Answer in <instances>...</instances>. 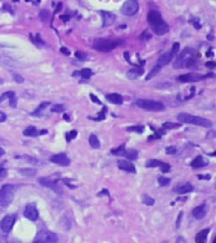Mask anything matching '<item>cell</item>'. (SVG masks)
Returning <instances> with one entry per match:
<instances>
[{"mask_svg": "<svg viewBox=\"0 0 216 243\" xmlns=\"http://www.w3.org/2000/svg\"><path fill=\"white\" fill-rule=\"evenodd\" d=\"M147 20L148 23L150 25V28L153 29V32L158 36H163L166 34L167 32L169 30V25L164 22L162 15L159 12H157V10H149L148 13V17H147Z\"/></svg>", "mask_w": 216, "mask_h": 243, "instance_id": "1", "label": "cell"}, {"mask_svg": "<svg viewBox=\"0 0 216 243\" xmlns=\"http://www.w3.org/2000/svg\"><path fill=\"white\" fill-rule=\"evenodd\" d=\"M197 66L196 61V51L193 48H184L182 53L180 55L178 60L174 62V67L181 69V67H187V69H193Z\"/></svg>", "mask_w": 216, "mask_h": 243, "instance_id": "2", "label": "cell"}, {"mask_svg": "<svg viewBox=\"0 0 216 243\" xmlns=\"http://www.w3.org/2000/svg\"><path fill=\"white\" fill-rule=\"evenodd\" d=\"M177 119L181 123L199 125V127H203V128H211V127H212V122L211 120L201 118V117H196V115H192V114H187V113H180L177 115Z\"/></svg>", "mask_w": 216, "mask_h": 243, "instance_id": "3", "label": "cell"}, {"mask_svg": "<svg viewBox=\"0 0 216 243\" xmlns=\"http://www.w3.org/2000/svg\"><path fill=\"white\" fill-rule=\"evenodd\" d=\"M118 46H120V41H114V39H95L92 47L99 52H110L114 48H116Z\"/></svg>", "mask_w": 216, "mask_h": 243, "instance_id": "4", "label": "cell"}, {"mask_svg": "<svg viewBox=\"0 0 216 243\" xmlns=\"http://www.w3.org/2000/svg\"><path fill=\"white\" fill-rule=\"evenodd\" d=\"M14 191L15 189L13 185H4L0 187V206L6 208L12 204L14 199Z\"/></svg>", "mask_w": 216, "mask_h": 243, "instance_id": "5", "label": "cell"}, {"mask_svg": "<svg viewBox=\"0 0 216 243\" xmlns=\"http://www.w3.org/2000/svg\"><path fill=\"white\" fill-rule=\"evenodd\" d=\"M135 104L140 109L148 110V112H161L164 109L163 103L156 101V100H149V99H138L135 101Z\"/></svg>", "mask_w": 216, "mask_h": 243, "instance_id": "6", "label": "cell"}, {"mask_svg": "<svg viewBox=\"0 0 216 243\" xmlns=\"http://www.w3.org/2000/svg\"><path fill=\"white\" fill-rule=\"evenodd\" d=\"M58 241V237L56 233H52L49 230H42L37 234L34 238V242L37 243H55Z\"/></svg>", "mask_w": 216, "mask_h": 243, "instance_id": "7", "label": "cell"}, {"mask_svg": "<svg viewBox=\"0 0 216 243\" xmlns=\"http://www.w3.org/2000/svg\"><path fill=\"white\" fill-rule=\"evenodd\" d=\"M138 10H139V4L135 2V0H128V2H125L121 6V13L124 15H128V17L137 14Z\"/></svg>", "mask_w": 216, "mask_h": 243, "instance_id": "8", "label": "cell"}, {"mask_svg": "<svg viewBox=\"0 0 216 243\" xmlns=\"http://www.w3.org/2000/svg\"><path fill=\"white\" fill-rule=\"evenodd\" d=\"M207 76H212V73H210V75H200V73H196V72H190V73H186V75H180L178 80L181 82H196V81H201L203 79H206Z\"/></svg>", "mask_w": 216, "mask_h": 243, "instance_id": "9", "label": "cell"}, {"mask_svg": "<svg viewBox=\"0 0 216 243\" xmlns=\"http://www.w3.org/2000/svg\"><path fill=\"white\" fill-rule=\"evenodd\" d=\"M15 223V217L14 215H5L2 221H0V229H2L4 233H9L10 230L13 229Z\"/></svg>", "mask_w": 216, "mask_h": 243, "instance_id": "10", "label": "cell"}, {"mask_svg": "<svg viewBox=\"0 0 216 243\" xmlns=\"http://www.w3.org/2000/svg\"><path fill=\"white\" fill-rule=\"evenodd\" d=\"M23 215H24L27 219H29V220L36 221V220L38 219V217H39V213H38V209H37V206H36L34 204H28V205L24 208Z\"/></svg>", "mask_w": 216, "mask_h": 243, "instance_id": "11", "label": "cell"}, {"mask_svg": "<svg viewBox=\"0 0 216 243\" xmlns=\"http://www.w3.org/2000/svg\"><path fill=\"white\" fill-rule=\"evenodd\" d=\"M49 161L58 165V166H63V167L65 166H70V163H71V160L67 157L66 153H57V155L51 156Z\"/></svg>", "mask_w": 216, "mask_h": 243, "instance_id": "12", "label": "cell"}, {"mask_svg": "<svg viewBox=\"0 0 216 243\" xmlns=\"http://www.w3.org/2000/svg\"><path fill=\"white\" fill-rule=\"evenodd\" d=\"M100 14L102 17V25H104V27L111 25L112 23L115 22V19H116V15L114 13H111V12H105V10H101Z\"/></svg>", "mask_w": 216, "mask_h": 243, "instance_id": "13", "label": "cell"}, {"mask_svg": "<svg viewBox=\"0 0 216 243\" xmlns=\"http://www.w3.org/2000/svg\"><path fill=\"white\" fill-rule=\"evenodd\" d=\"M39 184L42 185V186H46V187H48V189H51V190H53V191H56L57 194H62V190H61L59 187H58V185L55 182V181H51L49 178H39Z\"/></svg>", "mask_w": 216, "mask_h": 243, "instance_id": "14", "label": "cell"}, {"mask_svg": "<svg viewBox=\"0 0 216 243\" xmlns=\"http://www.w3.org/2000/svg\"><path fill=\"white\" fill-rule=\"evenodd\" d=\"M47 129H40L38 131L36 127H28V128L24 129L23 134L27 135V137H38V135H43V134H47Z\"/></svg>", "mask_w": 216, "mask_h": 243, "instance_id": "15", "label": "cell"}, {"mask_svg": "<svg viewBox=\"0 0 216 243\" xmlns=\"http://www.w3.org/2000/svg\"><path fill=\"white\" fill-rule=\"evenodd\" d=\"M206 213H207L206 204H201V205L196 206L192 210V215L196 219H203L205 217H206Z\"/></svg>", "mask_w": 216, "mask_h": 243, "instance_id": "16", "label": "cell"}, {"mask_svg": "<svg viewBox=\"0 0 216 243\" xmlns=\"http://www.w3.org/2000/svg\"><path fill=\"white\" fill-rule=\"evenodd\" d=\"M118 167L120 170L125 171V172H130V174H135V166L129 161H118Z\"/></svg>", "mask_w": 216, "mask_h": 243, "instance_id": "17", "label": "cell"}, {"mask_svg": "<svg viewBox=\"0 0 216 243\" xmlns=\"http://www.w3.org/2000/svg\"><path fill=\"white\" fill-rule=\"evenodd\" d=\"M143 73H144V69H143L142 66H135V67H133L131 70L128 71L127 76H128V79H130V80H135V79H138L139 76H142Z\"/></svg>", "mask_w": 216, "mask_h": 243, "instance_id": "18", "label": "cell"}, {"mask_svg": "<svg viewBox=\"0 0 216 243\" xmlns=\"http://www.w3.org/2000/svg\"><path fill=\"white\" fill-rule=\"evenodd\" d=\"M173 55H172V52H166V53H163V55H161V57L158 58V62H157V65L158 66H161V67H163V66H166V65H168V63L173 60Z\"/></svg>", "mask_w": 216, "mask_h": 243, "instance_id": "19", "label": "cell"}, {"mask_svg": "<svg viewBox=\"0 0 216 243\" xmlns=\"http://www.w3.org/2000/svg\"><path fill=\"white\" fill-rule=\"evenodd\" d=\"M192 190H193V186H192L190 182H183V184L178 185L177 187H174V191H176L177 194H181V195L187 194V193H191Z\"/></svg>", "mask_w": 216, "mask_h": 243, "instance_id": "20", "label": "cell"}, {"mask_svg": "<svg viewBox=\"0 0 216 243\" xmlns=\"http://www.w3.org/2000/svg\"><path fill=\"white\" fill-rule=\"evenodd\" d=\"M0 99L4 100V99H10V107L15 108L17 107V99H15V92L14 91H6L5 94H3Z\"/></svg>", "mask_w": 216, "mask_h": 243, "instance_id": "21", "label": "cell"}, {"mask_svg": "<svg viewBox=\"0 0 216 243\" xmlns=\"http://www.w3.org/2000/svg\"><path fill=\"white\" fill-rule=\"evenodd\" d=\"M106 100L110 101L111 104H116V105H121L123 104V96L119 94H108L106 95Z\"/></svg>", "mask_w": 216, "mask_h": 243, "instance_id": "22", "label": "cell"}, {"mask_svg": "<svg viewBox=\"0 0 216 243\" xmlns=\"http://www.w3.org/2000/svg\"><path fill=\"white\" fill-rule=\"evenodd\" d=\"M209 162L206 161V160H203V157L202 156H199V157H196L195 160L191 162V166L193 167V168H199V167H203V166H206Z\"/></svg>", "mask_w": 216, "mask_h": 243, "instance_id": "23", "label": "cell"}, {"mask_svg": "<svg viewBox=\"0 0 216 243\" xmlns=\"http://www.w3.org/2000/svg\"><path fill=\"white\" fill-rule=\"evenodd\" d=\"M77 75H80L82 79H90L92 76V71L90 69H84V70H81V71L74 73V76H77Z\"/></svg>", "mask_w": 216, "mask_h": 243, "instance_id": "24", "label": "cell"}, {"mask_svg": "<svg viewBox=\"0 0 216 243\" xmlns=\"http://www.w3.org/2000/svg\"><path fill=\"white\" fill-rule=\"evenodd\" d=\"M123 156H124L127 160H129V161L137 160V158H138V151H135V150H129V151H125Z\"/></svg>", "mask_w": 216, "mask_h": 243, "instance_id": "25", "label": "cell"}, {"mask_svg": "<svg viewBox=\"0 0 216 243\" xmlns=\"http://www.w3.org/2000/svg\"><path fill=\"white\" fill-rule=\"evenodd\" d=\"M209 233H210V228L201 230L200 233L196 236V242H205L206 238H207V236H209Z\"/></svg>", "mask_w": 216, "mask_h": 243, "instance_id": "26", "label": "cell"}, {"mask_svg": "<svg viewBox=\"0 0 216 243\" xmlns=\"http://www.w3.org/2000/svg\"><path fill=\"white\" fill-rule=\"evenodd\" d=\"M161 69H162L161 66L156 65V66H154V67L152 69V71H150V72L148 73V75L146 76V80H147V81H149V80H150V79H153L154 76H157L158 73H159V71H161Z\"/></svg>", "mask_w": 216, "mask_h": 243, "instance_id": "27", "label": "cell"}, {"mask_svg": "<svg viewBox=\"0 0 216 243\" xmlns=\"http://www.w3.org/2000/svg\"><path fill=\"white\" fill-rule=\"evenodd\" d=\"M19 174L22 176L32 177V176L36 175V170H33V168H19Z\"/></svg>", "mask_w": 216, "mask_h": 243, "instance_id": "28", "label": "cell"}, {"mask_svg": "<svg viewBox=\"0 0 216 243\" xmlns=\"http://www.w3.org/2000/svg\"><path fill=\"white\" fill-rule=\"evenodd\" d=\"M89 142H90V146L92 148H99L100 147V142H99V138L95 135V134H91L90 138H89Z\"/></svg>", "mask_w": 216, "mask_h": 243, "instance_id": "29", "label": "cell"}, {"mask_svg": "<svg viewBox=\"0 0 216 243\" xmlns=\"http://www.w3.org/2000/svg\"><path fill=\"white\" fill-rule=\"evenodd\" d=\"M17 158H19V160L28 161L29 163H32V165H38V163H39L37 158H34V157H29V156H18Z\"/></svg>", "mask_w": 216, "mask_h": 243, "instance_id": "30", "label": "cell"}, {"mask_svg": "<svg viewBox=\"0 0 216 243\" xmlns=\"http://www.w3.org/2000/svg\"><path fill=\"white\" fill-rule=\"evenodd\" d=\"M180 127H181V123H169V122H167V123L163 124L164 129H177V128H180Z\"/></svg>", "mask_w": 216, "mask_h": 243, "instance_id": "31", "label": "cell"}, {"mask_svg": "<svg viewBox=\"0 0 216 243\" xmlns=\"http://www.w3.org/2000/svg\"><path fill=\"white\" fill-rule=\"evenodd\" d=\"M47 107H49V103H48V101H46V103H42V104H40L39 107H38V108L34 110V113H33L32 115H39L40 113H42V110H44Z\"/></svg>", "mask_w": 216, "mask_h": 243, "instance_id": "32", "label": "cell"}, {"mask_svg": "<svg viewBox=\"0 0 216 243\" xmlns=\"http://www.w3.org/2000/svg\"><path fill=\"white\" fill-rule=\"evenodd\" d=\"M124 152H125V147L124 146H120V147H118V148H112L111 150V153L114 156H123Z\"/></svg>", "mask_w": 216, "mask_h": 243, "instance_id": "33", "label": "cell"}, {"mask_svg": "<svg viewBox=\"0 0 216 243\" xmlns=\"http://www.w3.org/2000/svg\"><path fill=\"white\" fill-rule=\"evenodd\" d=\"M51 112L52 113H63L65 112V107L61 104H55L52 108H51Z\"/></svg>", "mask_w": 216, "mask_h": 243, "instance_id": "34", "label": "cell"}, {"mask_svg": "<svg viewBox=\"0 0 216 243\" xmlns=\"http://www.w3.org/2000/svg\"><path fill=\"white\" fill-rule=\"evenodd\" d=\"M128 132H137V133H142L144 131V127L143 125H135V127H128L127 128Z\"/></svg>", "mask_w": 216, "mask_h": 243, "instance_id": "35", "label": "cell"}, {"mask_svg": "<svg viewBox=\"0 0 216 243\" xmlns=\"http://www.w3.org/2000/svg\"><path fill=\"white\" fill-rule=\"evenodd\" d=\"M158 182H159V185L161 186H168L169 185V182H171V180L168 177H163V176H161V177H158Z\"/></svg>", "mask_w": 216, "mask_h": 243, "instance_id": "36", "label": "cell"}, {"mask_svg": "<svg viewBox=\"0 0 216 243\" xmlns=\"http://www.w3.org/2000/svg\"><path fill=\"white\" fill-rule=\"evenodd\" d=\"M161 163H162V162H161V161H158V160H149V161L147 162V165H146V166H147V167H149V168H150V167H159V166H161Z\"/></svg>", "mask_w": 216, "mask_h": 243, "instance_id": "37", "label": "cell"}, {"mask_svg": "<svg viewBox=\"0 0 216 243\" xmlns=\"http://www.w3.org/2000/svg\"><path fill=\"white\" fill-rule=\"evenodd\" d=\"M105 115H106V108H105V107H102V110H101V113H100L99 117H96V118H91V119H94L95 122H100V120H102V119H105Z\"/></svg>", "mask_w": 216, "mask_h": 243, "instance_id": "38", "label": "cell"}, {"mask_svg": "<svg viewBox=\"0 0 216 243\" xmlns=\"http://www.w3.org/2000/svg\"><path fill=\"white\" fill-rule=\"evenodd\" d=\"M143 202H144V204H147V205H153L154 203V199L153 198H150L149 195H143Z\"/></svg>", "mask_w": 216, "mask_h": 243, "instance_id": "39", "label": "cell"}, {"mask_svg": "<svg viewBox=\"0 0 216 243\" xmlns=\"http://www.w3.org/2000/svg\"><path fill=\"white\" fill-rule=\"evenodd\" d=\"M75 57H76V58H78L80 61H85L87 56H86V53H84V52H81V51H76V52H75Z\"/></svg>", "mask_w": 216, "mask_h": 243, "instance_id": "40", "label": "cell"}, {"mask_svg": "<svg viewBox=\"0 0 216 243\" xmlns=\"http://www.w3.org/2000/svg\"><path fill=\"white\" fill-rule=\"evenodd\" d=\"M76 135H77V132H76V131H71L70 133H67V134H66V139H67V142H71L74 138H76Z\"/></svg>", "mask_w": 216, "mask_h": 243, "instance_id": "41", "label": "cell"}, {"mask_svg": "<svg viewBox=\"0 0 216 243\" xmlns=\"http://www.w3.org/2000/svg\"><path fill=\"white\" fill-rule=\"evenodd\" d=\"M178 53H180V43H173V46H172V55L176 56Z\"/></svg>", "mask_w": 216, "mask_h": 243, "instance_id": "42", "label": "cell"}, {"mask_svg": "<svg viewBox=\"0 0 216 243\" xmlns=\"http://www.w3.org/2000/svg\"><path fill=\"white\" fill-rule=\"evenodd\" d=\"M159 167H161V171H162V172H168V171L171 170V166L167 165V163H164V162H162Z\"/></svg>", "mask_w": 216, "mask_h": 243, "instance_id": "43", "label": "cell"}, {"mask_svg": "<svg viewBox=\"0 0 216 243\" xmlns=\"http://www.w3.org/2000/svg\"><path fill=\"white\" fill-rule=\"evenodd\" d=\"M39 17H40V19L43 20H48V18H49V13L47 12V10H42V12H40V14H39Z\"/></svg>", "mask_w": 216, "mask_h": 243, "instance_id": "44", "label": "cell"}, {"mask_svg": "<svg viewBox=\"0 0 216 243\" xmlns=\"http://www.w3.org/2000/svg\"><path fill=\"white\" fill-rule=\"evenodd\" d=\"M166 152H167L168 155H173V153L177 152V148H176L174 146H169V147H167V148H166Z\"/></svg>", "mask_w": 216, "mask_h": 243, "instance_id": "45", "label": "cell"}, {"mask_svg": "<svg viewBox=\"0 0 216 243\" xmlns=\"http://www.w3.org/2000/svg\"><path fill=\"white\" fill-rule=\"evenodd\" d=\"M13 79H14V81H17L18 84H22V82H24V79L20 76V75H18V73H14L13 75Z\"/></svg>", "mask_w": 216, "mask_h": 243, "instance_id": "46", "label": "cell"}, {"mask_svg": "<svg viewBox=\"0 0 216 243\" xmlns=\"http://www.w3.org/2000/svg\"><path fill=\"white\" fill-rule=\"evenodd\" d=\"M90 99H91L92 101H94V103H96V104H100V105L102 104V103L100 101V99H99L97 96H95V95H94V94H90Z\"/></svg>", "mask_w": 216, "mask_h": 243, "instance_id": "47", "label": "cell"}, {"mask_svg": "<svg viewBox=\"0 0 216 243\" xmlns=\"http://www.w3.org/2000/svg\"><path fill=\"white\" fill-rule=\"evenodd\" d=\"M150 33H149V32H143V33H142V36H140V38L142 39H150Z\"/></svg>", "mask_w": 216, "mask_h": 243, "instance_id": "48", "label": "cell"}, {"mask_svg": "<svg viewBox=\"0 0 216 243\" xmlns=\"http://www.w3.org/2000/svg\"><path fill=\"white\" fill-rule=\"evenodd\" d=\"M6 176V170L5 168H0V180H2L3 177H5Z\"/></svg>", "mask_w": 216, "mask_h": 243, "instance_id": "49", "label": "cell"}, {"mask_svg": "<svg viewBox=\"0 0 216 243\" xmlns=\"http://www.w3.org/2000/svg\"><path fill=\"white\" fill-rule=\"evenodd\" d=\"M5 120H6V115H5V113L0 112V123H3V122H5Z\"/></svg>", "mask_w": 216, "mask_h": 243, "instance_id": "50", "label": "cell"}, {"mask_svg": "<svg viewBox=\"0 0 216 243\" xmlns=\"http://www.w3.org/2000/svg\"><path fill=\"white\" fill-rule=\"evenodd\" d=\"M181 218H182V212L178 214V218H177V223H176V227H177V228H178L180 224H181Z\"/></svg>", "mask_w": 216, "mask_h": 243, "instance_id": "51", "label": "cell"}, {"mask_svg": "<svg viewBox=\"0 0 216 243\" xmlns=\"http://www.w3.org/2000/svg\"><path fill=\"white\" fill-rule=\"evenodd\" d=\"M61 9H62V3H58V4H57V6H56L55 13H58V12H61Z\"/></svg>", "mask_w": 216, "mask_h": 243, "instance_id": "52", "label": "cell"}, {"mask_svg": "<svg viewBox=\"0 0 216 243\" xmlns=\"http://www.w3.org/2000/svg\"><path fill=\"white\" fill-rule=\"evenodd\" d=\"M61 52H62V53H65V55H70V51H68L67 48H65V47L61 48Z\"/></svg>", "mask_w": 216, "mask_h": 243, "instance_id": "53", "label": "cell"}, {"mask_svg": "<svg viewBox=\"0 0 216 243\" xmlns=\"http://www.w3.org/2000/svg\"><path fill=\"white\" fill-rule=\"evenodd\" d=\"M68 19H70L68 15H61V20H63V22H67Z\"/></svg>", "mask_w": 216, "mask_h": 243, "instance_id": "54", "label": "cell"}, {"mask_svg": "<svg viewBox=\"0 0 216 243\" xmlns=\"http://www.w3.org/2000/svg\"><path fill=\"white\" fill-rule=\"evenodd\" d=\"M199 178H203V180H210V176L206 175V176H202V175H199Z\"/></svg>", "mask_w": 216, "mask_h": 243, "instance_id": "55", "label": "cell"}, {"mask_svg": "<svg viewBox=\"0 0 216 243\" xmlns=\"http://www.w3.org/2000/svg\"><path fill=\"white\" fill-rule=\"evenodd\" d=\"M206 66H207V67H210V69H212V67H215V62H207V63H206Z\"/></svg>", "mask_w": 216, "mask_h": 243, "instance_id": "56", "label": "cell"}, {"mask_svg": "<svg viewBox=\"0 0 216 243\" xmlns=\"http://www.w3.org/2000/svg\"><path fill=\"white\" fill-rule=\"evenodd\" d=\"M4 153H5V152H4V150L2 148V147H0V157H3V156H4Z\"/></svg>", "mask_w": 216, "mask_h": 243, "instance_id": "57", "label": "cell"}, {"mask_svg": "<svg viewBox=\"0 0 216 243\" xmlns=\"http://www.w3.org/2000/svg\"><path fill=\"white\" fill-rule=\"evenodd\" d=\"M101 194H105V195H109V191H108V190H102V191H101Z\"/></svg>", "mask_w": 216, "mask_h": 243, "instance_id": "58", "label": "cell"}, {"mask_svg": "<svg viewBox=\"0 0 216 243\" xmlns=\"http://www.w3.org/2000/svg\"><path fill=\"white\" fill-rule=\"evenodd\" d=\"M0 101H2V99H0Z\"/></svg>", "mask_w": 216, "mask_h": 243, "instance_id": "59", "label": "cell"}]
</instances>
